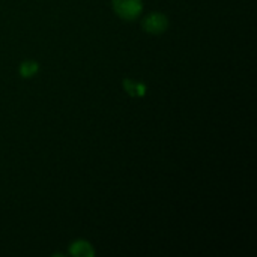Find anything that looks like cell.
Segmentation results:
<instances>
[{"mask_svg": "<svg viewBox=\"0 0 257 257\" xmlns=\"http://www.w3.org/2000/svg\"><path fill=\"white\" fill-rule=\"evenodd\" d=\"M167 27H169V20L164 14H160V12L149 14L143 20V29L149 33H154V35L166 32Z\"/></svg>", "mask_w": 257, "mask_h": 257, "instance_id": "2", "label": "cell"}, {"mask_svg": "<svg viewBox=\"0 0 257 257\" xmlns=\"http://www.w3.org/2000/svg\"><path fill=\"white\" fill-rule=\"evenodd\" d=\"M123 86H125V89L133 95V96H139V95H143L145 93V86H142V84H136V83H131L130 80H126V81H123Z\"/></svg>", "mask_w": 257, "mask_h": 257, "instance_id": "5", "label": "cell"}, {"mask_svg": "<svg viewBox=\"0 0 257 257\" xmlns=\"http://www.w3.org/2000/svg\"><path fill=\"white\" fill-rule=\"evenodd\" d=\"M69 253L75 257H93L95 251L92 248V245L86 241H75L71 244Z\"/></svg>", "mask_w": 257, "mask_h": 257, "instance_id": "3", "label": "cell"}, {"mask_svg": "<svg viewBox=\"0 0 257 257\" xmlns=\"http://www.w3.org/2000/svg\"><path fill=\"white\" fill-rule=\"evenodd\" d=\"M113 9L123 20H134L143 11L142 0H113Z\"/></svg>", "mask_w": 257, "mask_h": 257, "instance_id": "1", "label": "cell"}, {"mask_svg": "<svg viewBox=\"0 0 257 257\" xmlns=\"http://www.w3.org/2000/svg\"><path fill=\"white\" fill-rule=\"evenodd\" d=\"M20 72L24 78H29L32 75H35L38 72V63L36 62H32V60H27V62H23L21 63V68H20Z\"/></svg>", "mask_w": 257, "mask_h": 257, "instance_id": "4", "label": "cell"}]
</instances>
